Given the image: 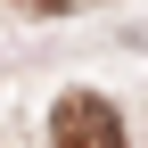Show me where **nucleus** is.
<instances>
[{
	"mask_svg": "<svg viewBox=\"0 0 148 148\" xmlns=\"http://www.w3.org/2000/svg\"><path fill=\"white\" fill-rule=\"evenodd\" d=\"M49 132H58V148H123V115L107 99H66Z\"/></svg>",
	"mask_w": 148,
	"mask_h": 148,
	"instance_id": "obj_1",
	"label": "nucleus"
},
{
	"mask_svg": "<svg viewBox=\"0 0 148 148\" xmlns=\"http://www.w3.org/2000/svg\"><path fill=\"white\" fill-rule=\"evenodd\" d=\"M25 8H58V0H25Z\"/></svg>",
	"mask_w": 148,
	"mask_h": 148,
	"instance_id": "obj_2",
	"label": "nucleus"
}]
</instances>
